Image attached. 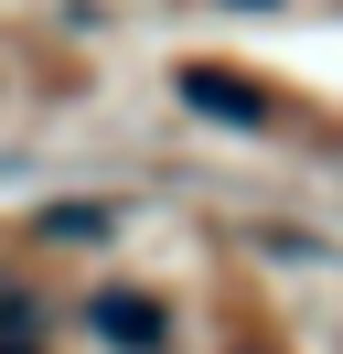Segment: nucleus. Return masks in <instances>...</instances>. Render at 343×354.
<instances>
[{
  "label": "nucleus",
  "instance_id": "obj_1",
  "mask_svg": "<svg viewBox=\"0 0 343 354\" xmlns=\"http://www.w3.org/2000/svg\"><path fill=\"white\" fill-rule=\"evenodd\" d=\"M97 333H107V344H129V354H150V344H161V301H140V290H97Z\"/></svg>",
  "mask_w": 343,
  "mask_h": 354
},
{
  "label": "nucleus",
  "instance_id": "obj_2",
  "mask_svg": "<svg viewBox=\"0 0 343 354\" xmlns=\"http://www.w3.org/2000/svg\"><path fill=\"white\" fill-rule=\"evenodd\" d=\"M183 97H193L204 118H236V129H257V97H247V86H225L214 65H193V75H183Z\"/></svg>",
  "mask_w": 343,
  "mask_h": 354
}]
</instances>
